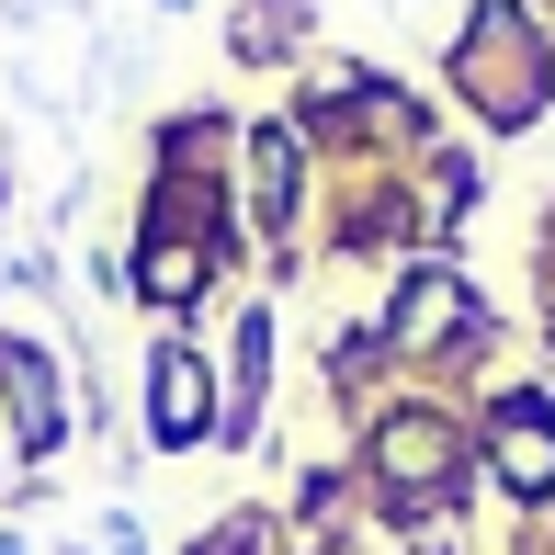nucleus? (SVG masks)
<instances>
[{"instance_id": "nucleus-1", "label": "nucleus", "mask_w": 555, "mask_h": 555, "mask_svg": "<svg viewBox=\"0 0 555 555\" xmlns=\"http://www.w3.org/2000/svg\"><path fill=\"white\" fill-rule=\"evenodd\" d=\"M488 80V114L521 125L544 103V68H533V35H521V12H476V46H465V91Z\"/></svg>"}, {"instance_id": "nucleus-2", "label": "nucleus", "mask_w": 555, "mask_h": 555, "mask_svg": "<svg viewBox=\"0 0 555 555\" xmlns=\"http://www.w3.org/2000/svg\"><path fill=\"white\" fill-rule=\"evenodd\" d=\"M488 453H499V476H511L521 499H544L555 488V409L544 397H499L488 409Z\"/></svg>"}, {"instance_id": "nucleus-3", "label": "nucleus", "mask_w": 555, "mask_h": 555, "mask_svg": "<svg viewBox=\"0 0 555 555\" xmlns=\"http://www.w3.org/2000/svg\"><path fill=\"white\" fill-rule=\"evenodd\" d=\"M147 420H159V442H205V420H216V386H205V363L182 340L147 363Z\"/></svg>"}, {"instance_id": "nucleus-4", "label": "nucleus", "mask_w": 555, "mask_h": 555, "mask_svg": "<svg viewBox=\"0 0 555 555\" xmlns=\"http://www.w3.org/2000/svg\"><path fill=\"white\" fill-rule=\"evenodd\" d=\"M0 397H12V431H23V453H46L57 442V374H46V351H0Z\"/></svg>"}, {"instance_id": "nucleus-5", "label": "nucleus", "mask_w": 555, "mask_h": 555, "mask_svg": "<svg viewBox=\"0 0 555 555\" xmlns=\"http://www.w3.org/2000/svg\"><path fill=\"white\" fill-rule=\"evenodd\" d=\"M453 330H465V284H453V272H420V284L397 295V351H431Z\"/></svg>"}, {"instance_id": "nucleus-6", "label": "nucleus", "mask_w": 555, "mask_h": 555, "mask_svg": "<svg viewBox=\"0 0 555 555\" xmlns=\"http://www.w3.org/2000/svg\"><path fill=\"white\" fill-rule=\"evenodd\" d=\"M249 205H261V227L295 216V137H284V125H261V137H249Z\"/></svg>"}, {"instance_id": "nucleus-7", "label": "nucleus", "mask_w": 555, "mask_h": 555, "mask_svg": "<svg viewBox=\"0 0 555 555\" xmlns=\"http://www.w3.org/2000/svg\"><path fill=\"white\" fill-rule=\"evenodd\" d=\"M137 284H147V307H182V295L205 284V249H193V238H147V261H137Z\"/></svg>"}, {"instance_id": "nucleus-8", "label": "nucleus", "mask_w": 555, "mask_h": 555, "mask_svg": "<svg viewBox=\"0 0 555 555\" xmlns=\"http://www.w3.org/2000/svg\"><path fill=\"white\" fill-rule=\"evenodd\" d=\"M284 23H307V0H249V23H238V57H284Z\"/></svg>"}]
</instances>
